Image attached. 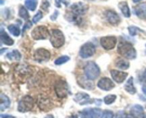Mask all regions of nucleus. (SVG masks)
Here are the masks:
<instances>
[{
    "mask_svg": "<svg viewBox=\"0 0 146 118\" xmlns=\"http://www.w3.org/2000/svg\"><path fill=\"white\" fill-rule=\"evenodd\" d=\"M118 52L122 56L128 59H134L136 58L137 53L132 44L127 41H121L118 46Z\"/></svg>",
    "mask_w": 146,
    "mask_h": 118,
    "instance_id": "nucleus-1",
    "label": "nucleus"
},
{
    "mask_svg": "<svg viewBox=\"0 0 146 118\" xmlns=\"http://www.w3.org/2000/svg\"><path fill=\"white\" fill-rule=\"evenodd\" d=\"M84 73L88 80H94L100 75V68L98 65L93 61H89L84 68Z\"/></svg>",
    "mask_w": 146,
    "mask_h": 118,
    "instance_id": "nucleus-2",
    "label": "nucleus"
},
{
    "mask_svg": "<svg viewBox=\"0 0 146 118\" xmlns=\"http://www.w3.org/2000/svg\"><path fill=\"white\" fill-rule=\"evenodd\" d=\"M50 42L54 48H59L64 45L65 43V37L60 30L53 29L50 37Z\"/></svg>",
    "mask_w": 146,
    "mask_h": 118,
    "instance_id": "nucleus-3",
    "label": "nucleus"
},
{
    "mask_svg": "<svg viewBox=\"0 0 146 118\" xmlns=\"http://www.w3.org/2000/svg\"><path fill=\"white\" fill-rule=\"evenodd\" d=\"M34 98L29 95H25L19 102L18 111L20 112H27L31 110L34 106Z\"/></svg>",
    "mask_w": 146,
    "mask_h": 118,
    "instance_id": "nucleus-4",
    "label": "nucleus"
},
{
    "mask_svg": "<svg viewBox=\"0 0 146 118\" xmlns=\"http://www.w3.org/2000/svg\"><path fill=\"white\" fill-rule=\"evenodd\" d=\"M54 91L59 98H64L68 95V87L66 82L64 80H58L54 84Z\"/></svg>",
    "mask_w": 146,
    "mask_h": 118,
    "instance_id": "nucleus-5",
    "label": "nucleus"
},
{
    "mask_svg": "<svg viewBox=\"0 0 146 118\" xmlns=\"http://www.w3.org/2000/svg\"><path fill=\"white\" fill-rule=\"evenodd\" d=\"M31 37L34 40H44L46 39L49 36V31L46 26H39L32 30L31 33Z\"/></svg>",
    "mask_w": 146,
    "mask_h": 118,
    "instance_id": "nucleus-6",
    "label": "nucleus"
},
{
    "mask_svg": "<svg viewBox=\"0 0 146 118\" xmlns=\"http://www.w3.org/2000/svg\"><path fill=\"white\" fill-rule=\"evenodd\" d=\"M96 47L92 43H86L81 46L80 49V56L83 58H88L94 55Z\"/></svg>",
    "mask_w": 146,
    "mask_h": 118,
    "instance_id": "nucleus-7",
    "label": "nucleus"
},
{
    "mask_svg": "<svg viewBox=\"0 0 146 118\" xmlns=\"http://www.w3.org/2000/svg\"><path fill=\"white\" fill-rule=\"evenodd\" d=\"M88 9V4L83 2H77L71 6V14L78 16L79 15H84L87 12Z\"/></svg>",
    "mask_w": 146,
    "mask_h": 118,
    "instance_id": "nucleus-8",
    "label": "nucleus"
},
{
    "mask_svg": "<svg viewBox=\"0 0 146 118\" xmlns=\"http://www.w3.org/2000/svg\"><path fill=\"white\" fill-rule=\"evenodd\" d=\"M101 45L104 49L111 50L115 48L117 43V38L113 36H104L101 38Z\"/></svg>",
    "mask_w": 146,
    "mask_h": 118,
    "instance_id": "nucleus-9",
    "label": "nucleus"
},
{
    "mask_svg": "<svg viewBox=\"0 0 146 118\" xmlns=\"http://www.w3.org/2000/svg\"><path fill=\"white\" fill-rule=\"evenodd\" d=\"M50 57H51L50 52L44 48H38L34 52V58L38 63L46 62L49 60Z\"/></svg>",
    "mask_w": 146,
    "mask_h": 118,
    "instance_id": "nucleus-10",
    "label": "nucleus"
},
{
    "mask_svg": "<svg viewBox=\"0 0 146 118\" xmlns=\"http://www.w3.org/2000/svg\"><path fill=\"white\" fill-rule=\"evenodd\" d=\"M37 104L39 109L43 111H48L52 108V102L51 99L45 95H39L37 98Z\"/></svg>",
    "mask_w": 146,
    "mask_h": 118,
    "instance_id": "nucleus-11",
    "label": "nucleus"
},
{
    "mask_svg": "<svg viewBox=\"0 0 146 118\" xmlns=\"http://www.w3.org/2000/svg\"><path fill=\"white\" fill-rule=\"evenodd\" d=\"M101 114V109L98 108H86L81 112V118H98Z\"/></svg>",
    "mask_w": 146,
    "mask_h": 118,
    "instance_id": "nucleus-12",
    "label": "nucleus"
},
{
    "mask_svg": "<svg viewBox=\"0 0 146 118\" xmlns=\"http://www.w3.org/2000/svg\"><path fill=\"white\" fill-rule=\"evenodd\" d=\"M105 16L108 23L113 26L118 25L121 22V18H120L118 14L115 11H112V10H108L106 11Z\"/></svg>",
    "mask_w": 146,
    "mask_h": 118,
    "instance_id": "nucleus-13",
    "label": "nucleus"
},
{
    "mask_svg": "<svg viewBox=\"0 0 146 118\" xmlns=\"http://www.w3.org/2000/svg\"><path fill=\"white\" fill-rule=\"evenodd\" d=\"M97 86L103 90L108 91L112 90L115 87V85H114V82L110 78H102L98 82Z\"/></svg>",
    "mask_w": 146,
    "mask_h": 118,
    "instance_id": "nucleus-14",
    "label": "nucleus"
},
{
    "mask_svg": "<svg viewBox=\"0 0 146 118\" xmlns=\"http://www.w3.org/2000/svg\"><path fill=\"white\" fill-rule=\"evenodd\" d=\"M111 75L112 76L113 79L115 82H118V83H121V82H124L125 80L126 79L127 76H128V73H127L117 71V70H111Z\"/></svg>",
    "mask_w": 146,
    "mask_h": 118,
    "instance_id": "nucleus-15",
    "label": "nucleus"
},
{
    "mask_svg": "<svg viewBox=\"0 0 146 118\" xmlns=\"http://www.w3.org/2000/svg\"><path fill=\"white\" fill-rule=\"evenodd\" d=\"M134 14L141 19H146V4L142 3L133 8Z\"/></svg>",
    "mask_w": 146,
    "mask_h": 118,
    "instance_id": "nucleus-16",
    "label": "nucleus"
},
{
    "mask_svg": "<svg viewBox=\"0 0 146 118\" xmlns=\"http://www.w3.org/2000/svg\"><path fill=\"white\" fill-rule=\"evenodd\" d=\"M75 101L77 102H79L80 105H87V104H91L93 103V100L89 99V95L88 94L85 93V92H79L77 93L75 95V98H74Z\"/></svg>",
    "mask_w": 146,
    "mask_h": 118,
    "instance_id": "nucleus-17",
    "label": "nucleus"
},
{
    "mask_svg": "<svg viewBox=\"0 0 146 118\" xmlns=\"http://www.w3.org/2000/svg\"><path fill=\"white\" fill-rule=\"evenodd\" d=\"M0 40L4 44L7 45H12L14 44V41L5 31H4L3 28H1V32H0Z\"/></svg>",
    "mask_w": 146,
    "mask_h": 118,
    "instance_id": "nucleus-18",
    "label": "nucleus"
},
{
    "mask_svg": "<svg viewBox=\"0 0 146 118\" xmlns=\"http://www.w3.org/2000/svg\"><path fill=\"white\" fill-rule=\"evenodd\" d=\"M118 7L121 11L123 16L126 18H129L131 16V10L128 5V3L126 1H121L118 4Z\"/></svg>",
    "mask_w": 146,
    "mask_h": 118,
    "instance_id": "nucleus-19",
    "label": "nucleus"
},
{
    "mask_svg": "<svg viewBox=\"0 0 146 118\" xmlns=\"http://www.w3.org/2000/svg\"><path fill=\"white\" fill-rule=\"evenodd\" d=\"M1 98V105H0V110L4 111V109H7L10 106V100L8 97L4 94L1 93L0 95Z\"/></svg>",
    "mask_w": 146,
    "mask_h": 118,
    "instance_id": "nucleus-20",
    "label": "nucleus"
},
{
    "mask_svg": "<svg viewBox=\"0 0 146 118\" xmlns=\"http://www.w3.org/2000/svg\"><path fill=\"white\" fill-rule=\"evenodd\" d=\"M125 90L128 93L131 94V95L136 93V89H135V86L133 85V77L130 78L126 82L125 85Z\"/></svg>",
    "mask_w": 146,
    "mask_h": 118,
    "instance_id": "nucleus-21",
    "label": "nucleus"
},
{
    "mask_svg": "<svg viewBox=\"0 0 146 118\" xmlns=\"http://www.w3.org/2000/svg\"><path fill=\"white\" fill-rule=\"evenodd\" d=\"M131 114L136 117H141L143 115L144 109L141 105H135L131 107Z\"/></svg>",
    "mask_w": 146,
    "mask_h": 118,
    "instance_id": "nucleus-22",
    "label": "nucleus"
},
{
    "mask_svg": "<svg viewBox=\"0 0 146 118\" xmlns=\"http://www.w3.org/2000/svg\"><path fill=\"white\" fill-rule=\"evenodd\" d=\"M7 57L11 61H19L21 58V55L17 50H14L12 52L7 53Z\"/></svg>",
    "mask_w": 146,
    "mask_h": 118,
    "instance_id": "nucleus-23",
    "label": "nucleus"
},
{
    "mask_svg": "<svg viewBox=\"0 0 146 118\" xmlns=\"http://www.w3.org/2000/svg\"><path fill=\"white\" fill-rule=\"evenodd\" d=\"M115 65L118 68H120V69L126 70L129 68L130 63L129 62H128V61H125L123 59H118L115 62Z\"/></svg>",
    "mask_w": 146,
    "mask_h": 118,
    "instance_id": "nucleus-24",
    "label": "nucleus"
},
{
    "mask_svg": "<svg viewBox=\"0 0 146 118\" xmlns=\"http://www.w3.org/2000/svg\"><path fill=\"white\" fill-rule=\"evenodd\" d=\"M7 28H8L9 31L14 36H19L20 35V33H21L20 28L15 24H11V25L8 26Z\"/></svg>",
    "mask_w": 146,
    "mask_h": 118,
    "instance_id": "nucleus-25",
    "label": "nucleus"
},
{
    "mask_svg": "<svg viewBox=\"0 0 146 118\" xmlns=\"http://www.w3.org/2000/svg\"><path fill=\"white\" fill-rule=\"evenodd\" d=\"M38 1L37 0H26L25 6L30 11H34L36 9Z\"/></svg>",
    "mask_w": 146,
    "mask_h": 118,
    "instance_id": "nucleus-26",
    "label": "nucleus"
},
{
    "mask_svg": "<svg viewBox=\"0 0 146 118\" xmlns=\"http://www.w3.org/2000/svg\"><path fill=\"white\" fill-rule=\"evenodd\" d=\"M19 16L24 20H28L29 18V14L27 9L24 7H21L19 8Z\"/></svg>",
    "mask_w": 146,
    "mask_h": 118,
    "instance_id": "nucleus-27",
    "label": "nucleus"
},
{
    "mask_svg": "<svg viewBox=\"0 0 146 118\" xmlns=\"http://www.w3.org/2000/svg\"><path fill=\"white\" fill-rule=\"evenodd\" d=\"M128 31H129L130 35L132 36H135V35L138 34V32H143L142 29H141L138 27L135 26H128Z\"/></svg>",
    "mask_w": 146,
    "mask_h": 118,
    "instance_id": "nucleus-28",
    "label": "nucleus"
},
{
    "mask_svg": "<svg viewBox=\"0 0 146 118\" xmlns=\"http://www.w3.org/2000/svg\"><path fill=\"white\" fill-rule=\"evenodd\" d=\"M116 100V95H108L104 98V102L106 105H111V104L113 103L115 100Z\"/></svg>",
    "mask_w": 146,
    "mask_h": 118,
    "instance_id": "nucleus-29",
    "label": "nucleus"
},
{
    "mask_svg": "<svg viewBox=\"0 0 146 118\" xmlns=\"http://www.w3.org/2000/svg\"><path fill=\"white\" fill-rule=\"evenodd\" d=\"M70 60V58L67 55H63V56L59 57L58 58H57L55 61V64L57 65H62V64L65 63L67 61H68Z\"/></svg>",
    "mask_w": 146,
    "mask_h": 118,
    "instance_id": "nucleus-30",
    "label": "nucleus"
},
{
    "mask_svg": "<svg viewBox=\"0 0 146 118\" xmlns=\"http://www.w3.org/2000/svg\"><path fill=\"white\" fill-rule=\"evenodd\" d=\"M42 17H43L42 12L40 11H38V12L36 13V15L33 17V18H32L33 23H34V24H36L38 21H39L42 18Z\"/></svg>",
    "mask_w": 146,
    "mask_h": 118,
    "instance_id": "nucleus-31",
    "label": "nucleus"
},
{
    "mask_svg": "<svg viewBox=\"0 0 146 118\" xmlns=\"http://www.w3.org/2000/svg\"><path fill=\"white\" fill-rule=\"evenodd\" d=\"M101 118H114V114L111 110H105L103 112Z\"/></svg>",
    "mask_w": 146,
    "mask_h": 118,
    "instance_id": "nucleus-32",
    "label": "nucleus"
},
{
    "mask_svg": "<svg viewBox=\"0 0 146 118\" xmlns=\"http://www.w3.org/2000/svg\"><path fill=\"white\" fill-rule=\"evenodd\" d=\"M31 26H32V23H31V21H27V22H26V24H24V27H23L22 32L24 33V31H26V30H27V29H29V28H31Z\"/></svg>",
    "mask_w": 146,
    "mask_h": 118,
    "instance_id": "nucleus-33",
    "label": "nucleus"
},
{
    "mask_svg": "<svg viewBox=\"0 0 146 118\" xmlns=\"http://www.w3.org/2000/svg\"><path fill=\"white\" fill-rule=\"evenodd\" d=\"M61 3H64L66 5L68 4V2L66 1V0H55V4L56 7H61Z\"/></svg>",
    "mask_w": 146,
    "mask_h": 118,
    "instance_id": "nucleus-34",
    "label": "nucleus"
},
{
    "mask_svg": "<svg viewBox=\"0 0 146 118\" xmlns=\"http://www.w3.org/2000/svg\"><path fill=\"white\" fill-rule=\"evenodd\" d=\"M58 12L57 11H56L55 12H54V14H53V15L51 16V20H55L56 18H57V16H58Z\"/></svg>",
    "mask_w": 146,
    "mask_h": 118,
    "instance_id": "nucleus-35",
    "label": "nucleus"
},
{
    "mask_svg": "<svg viewBox=\"0 0 146 118\" xmlns=\"http://www.w3.org/2000/svg\"><path fill=\"white\" fill-rule=\"evenodd\" d=\"M125 118H138V117L135 116V115H133V114H128V115H125Z\"/></svg>",
    "mask_w": 146,
    "mask_h": 118,
    "instance_id": "nucleus-36",
    "label": "nucleus"
},
{
    "mask_svg": "<svg viewBox=\"0 0 146 118\" xmlns=\"http://www.w3.org/2000/svg\"><path fill=\"white\" fill-rule=\"evenodd\" d=\"M1 118H15V117L9 115H1Z\"/></svg>",
    "mask_w": 146,
    "mask_h": 118,
    "instance_id": "nucleus-37",
    "label": "nucleus"
},
{
    "mask_svg": "<svg viewBox=\"0 0 146 118\" xmlns=\"http://www.w3.org/2000/svg\"><path fill=\"white\" fill-rule=\"evenodd\" d=\"M142 90H143V93L146 95V85H143V86Z\"/></svg>",
    "mask_w": 146,
    "mask_h": 118,
    "instance_id": "nucleus-38",
    "label": "nucleus"
},
{
    "mask_svg": "<svg viewBox=\"0 0 146 118\" xmlns=\"http://www.w3.org/2000/svg\"><path fill=\"white\" fill-rule=\"evenodd\" d=\"M44 118H54V117L53 115H47Z\"/></svg>",
    "mask_w": 146,
    "mask_h": 118,
    "instance_id": "nucleus-39",
    "label": "nucleus"
},
{
    "mask_svg": "<svg viewBox=\"0 0 146 118\" xmlns=\"http://www.w3.org/2000/svg\"><path fill=\"white\" fill-rule=\"evenodd\" d=\"M141 1H142V0H133V1L134 3H138Z\"/></svg>",
    "mask_w": 146,
    "mask_h": 118,
    "instance_id": "nucleus-40",
    "label": "nucleus"
},
{
    "mask_svg": "<svg viewBox=\"0 0 146 118\" xmlns=\"http://www.w3.org/2000/svg\"><path fill=\"white\" fill-rule=\"evenodd\" d=\"M144 77H145V78L146 79V70H145V74H144Z\"/></svg>",
    "mask_w": 146,
    "mask_h": 118,
    "instance_id": "nucleus-41",
    "label": "nucleus"
},
{
    "mask_svg": "<svg viewBox=\"0 0 146 118\" xmlns=\"http://www.w3.org/2000/svg\"><path fill=\"white\" fill-rule=\"evenodd\" d=\"M3 2H4V1H3V0H1V4H3Z\"/></svg>",
    "mask_w": 146,
    "mask_h": 118,
    "instance_id": "nucleus-42",
    "label": "nucleus"
},
{
    "mask_svg": "<svg viewBox=\"0 0 146 118\" xmlns=\"http://www.w3.org/2000/svg\"><path fill=\"white\" fill-rule=\"evenodd\" d=\"M144 118H146V115H145V117H144Z\"/></svg>",
    "mask_w": 146,
    "mask_h": 118,
    "instance_id": "nucleus-43",
    "label": "nucleus"
}]
</instances>
